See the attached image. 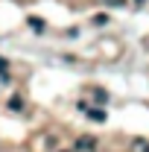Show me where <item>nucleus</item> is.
<instances>
[{"mask_svg":"<svg viewBox=\"0 0 149 152\" xmlns=\"http://www.w3.org/2000/svg\"><path fill=\"white\" fill-rule=\"evenodd\" d=\"M79 108L88 114V120H93V123H105V111H102V108H91V105H85V102H79Z\"/></svg>","mask_w":149,"mask_h":152,"instance_id":"1","label":"nucleus"},{"mask_svg":"<svg viewBox=\"0 0 149 152\" xmlns=\"http://www.w3.org/2000/svg\"><path fill=\"white\" fill-rule=\"evenodd\" d=\"M93 149H96V137H88V134L79 137L76 146H73V152H93Z\"/></svg>","mask_w":149,"mask_h":152,"instance_id":"2","label":"nucleus"},{"mask_svg":"<svg viewBox=\"0 0 149 152\" xmlns=\"http://www.w3.org/2000/svg\"><path fill=\"white\" fill-rule=\"evenodd\" d=\"M91 94H93L96 102H108V91H105V88H91Z\"/></svg>","mask_w":149,"mask_h":152,"instance_id":"3","label":"nucleus"},{"mask_svg":"<svg viewBox=\"0 0 149 152\" xmlns=\"http://www.w3.org/2000/svg\"><path fill=\"white\" fill-rule=\"evenodd\" d=\"M131 149H134V152H149V143L143 140V137H134V143H131Z\"/></svg>","mask_w":149,"mask_h":152,"instance_id":"4","label":"nucleus"},{"mask_svg":"<svg viewBox=\"0 0 149 152\" xmlns=\"http://www.w3.org/2000/svg\"><path fill=\"white\" fill-rule=\"evenodd\" d=\"M9 108H12V111H20V108H23V99H20V96L15 94L12 99H9Z\"/></svg>","mask_w":149,"mask_h":152,"instance_id":"5","label":"nucleus"},{"mask_svg":"<svg viewBox=\"0 0 149 152\" xmlns=\"http://www.w3.org/2000/svg\"><path fill=\"white\" fill-rule=\"evenodd\" d=\"M29 26H32L35 32H44V20H38V18H29Z\"/></svg>","mask_w":149,"mask_h":152,"instance_id":"6","label":"nucleus"},{"mask_svg":"<svg viewBox=\"0 0 149 152\" xmlns=\"http://www.w3.org/2000/svg\"><path fill=\"white\" fill-rule=\"evenodd\" d=\"M6 67H9V61H6V58H0V76H6Z\"/></svg>","mask_w":149,"mask_h":152,"instance_id":"7","label":"nucleus"},{"mask_svg":"<svg viewBox=\"0 0 149 152\" xmlns=\"http://www.w3.org/2000/svg\"><path fill=\"white\" fill-rule=\"evenodd\" d=\"M108 3H111V6H123V0H108Z\"/></svg>","mask_w":149,"mask_h":152,"instance_id":"8","label":"nucleus"},{"mask_svg":"<svg viewBox=\"0 0 149 152\" xmlns=\"http://www.w3.org/2000/svg\"><path fill=\"white\" fill-rule=\"evenodd\" d=\"M140 3H143V0H134V6H140Z\"/></svg>","mask_w":149,"mask_h":152,"instance_id":"9","label":"nucleus"},{"mask_svg":"<svg viewBox=\"0 0 149 152\" xmlns=\"http://www.w3.org/2000/svg\"><path fill=\"white\" fill-rule=\"evenodd\" d=\"M61 152H64V149H61Z\"/></svg>","mask_w":149,"mask_h":152,"instance_id":"10","label":"nucleus"}]
</instances>
